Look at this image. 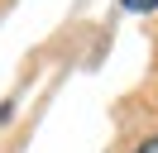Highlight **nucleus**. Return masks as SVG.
<instances>
[{
	"label": "nucleus",
	"mask_w": 158,
	"mask_h": 153,
	"mask_svg": "<svg viewBox=\"0 0 158 153\" xmlns=\"http://www.w3.org/2000/svg\"><path fill=\"white\" fill-rule=\"evenodd\" d=\"M125 10H134V14H148V10H158V0H120Z\"/></svg>",
	"instance_id": "obj_1"
},
{
	"label": "nucleus",
	"mask_w": 158,
	"mask_h": 153,
	"mask_svg": "<svg viewBox=\"0 0 158 153\" xmlns=\"http://www.w3.org/2000/svg\"><path fill=\"white\" fill-rule=\"evenodd\" d=\"M134 153H158V139H144V143H139Z\"/></svg>",
	"instance_id": "obj_2"
}]
</instances>
